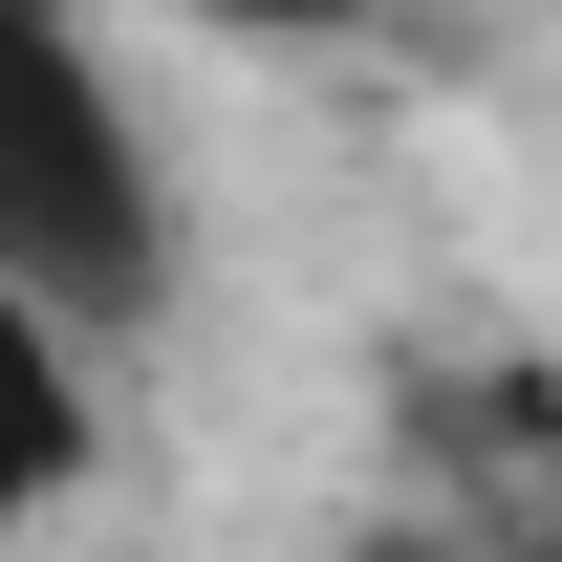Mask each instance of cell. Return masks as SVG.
<instances>
[{"instance_id":"obj_2","label":"cell","mask_w":562,"mask_h":562,"mask_svg":"<svg viewBox=\"0 0 562 562\" xmlns=\"http://www.w3.org/2000/svg\"><path fill=\"white\" fill-rule=\"evenodd\" d=\"M87 454H109V390H87V347L44 325V303H0V541H44L87 497Z\"/></svg>"},{"instance_id":"obj_1","label":"cell","mask_w":562,"mask_h":562,"mask_svg":"<svg viewBox=\"0 0 562 562\" xmlns=\"http://www.w3.org/2000/svg\"><path fill=\"white\" fill-rule=\"evenodd\" d=\"M0 303H44L87 368L173 303V151L66 0H0Z\"/></svg>"}]
</instances>
